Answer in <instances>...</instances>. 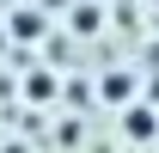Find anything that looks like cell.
<instances>
[{"instance_id": "obj_1", "label": "cell", "mask_w": 159, "mask_h": 153, "mask_svg": "<svg viewBox=\"0 0 159 153\" xmlns=\"http://www.w3.org/2000/svg\"><path fill=\"white\" fill-rule=\"evenodd\" d=\"M129 135L135 141H153V110H129Z\"/></svg>"}]
</instances>
